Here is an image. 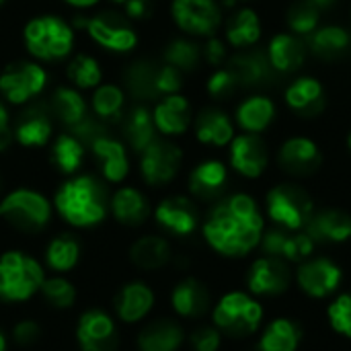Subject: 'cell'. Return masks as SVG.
<instances>
[{"mask_svg": "<svg viewBox=\"0 0 351 351\" xmlns=\"http://www.w3.org/2000/svg\"><path fill=\"white\" fill-rule=\"evenodd\" d=\"M0 351H8V337L2 329H0Z\"/></svg>", "mask_w": 351, "mask_h": 351, "instance_id": "56", "label": "cell"}, {"mask_svg": "<svg viewBox=\"0 0 351 351\" xmlns=\"http://www.w3.org/2000/svg\"><path fill=\"white\" fill-rule=\"evenodd\" d=\"M269 165V152L259 134H241L230 142V167L247 177L259 179Z\"/></svg>", "mask_w": 351, "mask_h": 351, "instance_id": "21", "label": "cell"}, {"mask_svg": "<svg viewBox=\"0 0 351 351\" xmlns=\"http://www.w3.org/2000/svg\"><path fill=\"white\" fill-rule=\"evenodd\" d=\"M47 82V72L35 62H14L0 74V93L12 105H25L37 97Z\"/></svg>", "mask_w": 351, "mask_h": 351, "instance_id": "12", "label": "cell"}, {"mask_svg": "<svg viewBox=\"0 0 351 351\" xmlns=\"http://www.w3.org/2000/svg\"><path fill=\"white\" fill-rule=\"evenodd\" d=\"M113 2H115V4H125L128 0H113Z\"/></svg>", "mask_w": 351, "mask_h": 351, "instance_id": "58", "label": "cell"}, {"mask_svg": "<svg viewBox=\"0 0 351 351\" xmlns=\"http://www.w3.org/2000/svg\"><path fill=\"white\" fill-rule=\"evenodd\" d=\"M49 111L56 119H60L70 130L88 117L82 95L76 88H68V86H58L53 90L51 101H49Z\"/></svg>", "mask_w": 351, "mask_h": 351, "instance_id": "40", "label": "cell"}, {"mask_svg": "<svg viewBox=\"0 0 351 351\" xmlns=\"http://www.w3.org/2000/svg\"><path fill=\"white\" fill-rule=\"evenodd\" d=\"M156 294L150 284L142 280L125 282L113 296V315L123 325H140L154 311Z\"/></svg>", "mask_w": 351, "mask_h": 351, "instance_id": "15", "label": "cell"}, {"mask_svg": "<svg viewBox=\"0 0 351 351\" xmlns=\"http://www.w3.org/2000/svg\"><path fill=\"white\" fill-rule=\"evenodd\" d=\"M327 321L331 329L351 341V292H343L327 306Z\"/></svg>", "mask_w": 351, "mask_h": 351, "instance_id": "47", "label": "cell"}, {"mask_svg": "<svg viewBox=\"0 0 351 351\" xmlns=\"http://www.w3.org/2000/svg\"><path fill=\"white\" fill-rule=\"evenodd\" d=\"M123 8H125L128 19L140 21V19H146V14L150 12V0H128Z\"/></svg>", "mask_w": 351, "mask_h": 351, "instance_id": "53", "label": "cell"}, {"mask_svg": "<svg viewBox=\"0 0 351 351\" xmlns=\"http://www.w3.org/2000/svg\"><path fill=\"white\" fill-rule=\"evenodd\" d=\"M14 140V130L10 125V115L4 107V103L0 101V152H4Z\"/></svg>", "mask_w": 351, "mask_h": 351, "instance_id": "52", "label": "cell"}, {"mask_svg": "<svg viewBox=\"0 0 351 351\" xmlns=\"http://www.w3.org/2000/svg\"><path fill=\"white\" fill-rule=\"evenodd\" d=\"M2 2H4V0H0V4H2Z\"/></svg>", "mask_w": 351, "mask_h": 351, "instance_id": "61", "label": "cell"}, {"mask_svg": "<svg viewBox=\"0 0 351 351\" xmlns=\"http://www.w3.org/2000/svg\"><path fill=\"white\" fill-rule=\"evenodd\" d=\"M202 60H206L210 66H222L228 60L226 43L218 37H208V41L202 45Z\"/></svg>", "mask_w": 351, "mask_h": 351, "instance_id": "51", "label": "cell"}, {"mask_svg": "<svg viewBox=\"0 0 351 351\" xmlns=\"http://www.w3.org/2000/svg\"><path fill=\"white\" fill-rule=\"evenodd\" d=\"M350 53H351V47H350Z\"/></svg>", "mask_w": 351, "mask_h": 351, "instance_id": "62", "label": "cell"}, {"mask_svg": "<svg viewBox=\"0 0 351 351\" xmlns=\"http://www.w3.org/2000/svg\"><path fill=\"white\" fill-rule=\"evenodd\" d=\"M183 162V152L169 140H154L140 152V173L150 187L169 185Z\"/></svg>", "mask_w": 351, "mask_h": 351, "instance_id": "10", "label": "cell"}, {"mask_svg": "<svg viewBox=\"0 0 351 351\" xmlns=\"http://www.w3.org/2000/svg\"><path fill=\"white\" fill-rule=\"evenodd\" d=\"M123 103H125V95L115 84H99L93 93V99H90L95 115L103 121L121 117Z\"/></svg>", "mask_w": 351, "mask_h": 351, "instance_id": "44", "label": "cell"}, {"mask_svg": "<svg viewBox=\"0 0 351 351\" xmlns=\"http://www.w3.org/2000/svg\"><path fill=\"white\" fill-rule=\"evenodd\" d=\"M189 193L202 202L218 199L228 185V169L222 160L210 158L199 162L189 175Z\"/></svg>", "mask_w": 351, "mask_h": 351, "instance_id": "27", "label": "cell"}, {"mask_svg": "<svg viewBox=\"0 0 351 351\" xmlns=\"http://www.w3.org/2000/svg\"><path fill=\"white\" fill-rule=\"evenodd\" d=\"M195 138L208 146H226L234 138V123L226 111L208 107L195 119Z\"/></svg>", "mask_w": 351, "mask_h": 351, "instance_id": "34", "label": "cell"}, {"mask_svg": "<svg viewBox=\"0 0 351 351\" xmlns=\"http://www.w3.org/2000/svg\"><path fill=\"white\" fill-rule=\"evenodd\" d=\"M76 25L86 29L88 37L101 47L117 53H125L136 47V31L117 14H97L90 19H76Z\"/></svg>", "mask_w": 351, "mask_h": 351, "instance_id": "14", "label": "cell"}, {"mask_svg": "<svg viewBox=\"0 0 351 351\" xmlns=\"http://www.w3.org/2000/svg\"><path fill=\"white\" fill-rule=\"evenodd\" d=\"M234 119L247 134H261L276 119V103L267 95H251L237 107Z\"/></svg>", "mask_w": 351, "mask_h": 351, "instance_id": "36", "label": "cell"}, {"mask_svg": "<svg viewBox=\"0 0 351 351\" xmlns=\"http://www.w3.org/2000/svg\"><path fill=\"white\" fill-rule=\"evenodd\" d=\"M286 23L294 35L306 39L308 35H313L321 27V10L311 6L306 0H298L288 8Z\"/></svg>", "mask_w": 351, "mask_h": 351, "instance_id": "45", "label": "cell"}, {"mask_svg": "<svg viewBox=\"0 0 351 351\" xmlns=\"http://www.w3.org/2000/svg\"><path fill=\"white\" fill-rule=\"evenodd\" d=\"M348 148H350V152H351V132H350V136H348Z\"/></svg>", "mask_w": 351, "mask_h": 351, "instance_id": "57", "label": "cell"}, {"mask_svg": "<svg viewBox=\"0 0 351 351\" xmlns=\"http://www.w3.org/2000/svg\"><path fill=\"white\" fill-rule=\"evenodd\" d=\"M189 346L193 351H220L222 348V333L214 325H204L191 331Z\"/></svg>", "mask_w": 351, "mask_h": 351, "instance_id": "50", "label": "cell"}, {"mask_svg": "<svg viewBox=\"0 0 351 351\" xmlns=\"http://www.w3.org/2000/svg\"><path fill=\"white\" fill-rule=\"evenodd\" d=\"M306 53V41L294 33H278L267 43V58L278 74H292L300 70Z\"/></svg>", "mask_w": 351, "mask_h": 351, "instance_id": "28", "label": "cell"}, {"mask_svg": "<svg viewBox=\"0 0 351 351\" xmlns=\"http://www.w3.org/2000/svg\"><path fill=\"white\" fill-rule=\"evenodd\" d=\"M228 68L234 72L239 86L245 88H265L269 84H274L278 72L271 66L267 51L261 49H241L237 56H232L228 60Z\"/></svg>", "mask_w": 351, "mask_h": 351, "instance_id": "19", "label": "cell"}, {"mask_svg": "<svg viewBox=\"0 0 351 351\" xmlns=\"http://www.w3.org/2000/svg\"><path fill=\"white\" fill-rule=\"evenodd\" d=\"M130 263L140 271H160L173 259L171 243L160 234H142L128 249Z\"/></svg>", "mask_w": 351, "mask_h": 351, "instance_id": "25", "label": "cell"}, {"mask_svg": "<svg viewBox=\"0 0 351 351\" xmlns=\"http://www.w3.org/2000/svg\"><path fill=\"white\" fill-rule=\"evenodd\" d=\"M265 222L257 202L247 193H234L220 199L202 224L204 241L222 257H247L259 247Z\"/></svg>", "mask_w": 351, "mask_h": 351, "instance_id": "1", "label": "cell"}, {"mask_svg": "<svg viewBox=\"0 0 351 351\" xmlns=\"http://www.w3.org/2000/svg\"><path fill=\"white\" fill-rule=\"evenodd\" d=\"M53 208L72 228H93L107 218L109 197L99 179L76 175L60 185L53 195Z\"/></svg>", "mask_w": 351, "mask_h": 351, "instance_id": "2", "label": "cell"}, {"mask_svg": "<svg viewBox=\"0 0 351 351\" xmlns=\"http://www.w3.org/2000/svg\"><path fill=\"white\" fill-rule=\"evenodd\" d=\"M84 158V144L72 136V134H62L56 138L51 146V162L56 169L64 175H74Z\"/></svg>", "mask_w": 351, "mask_h": 351, "instance_id": "42", "label": "cell"}, {"mask_svg": "<svg viewBox=\"0 0 351 351\" xmlns=\"http://www.w3.org/2000/svg\"><path fill=\"white\" fill-rule=\"evenodd\" d=\"M74 339L78 351H117V321L111 313L103 308H86L76 321Z\"/></svg>", "mask_w": 351, "mask_h": 351, "instance_id": "9", "label": "cell"}, {"mask_svg": "<svg viewBox=\"0 0 351 351\" xmlns=\"http://www.w3.org/2000/svg\"><path fill=\"white\" fill-rule=\"evenodd\" d=\"M302 341V327L294 319H274L261 333L259 351H298Z\"/></svg>", "mask_w": 351, "mask_h": 351, "instance_id": "38", "label": "cell"}, {"mask_svg": "<svg viewBox=\"0 0 351 351\" xmlns=\"http://www.w3.org/2000/svg\"><path fill=\"white\" fill-rule=\"evenodd\" d=\"M206 88H208V95L214 97V99H226L230 95H234L241 86H239V80L234 76V72L230 68H216L208 82H206Z\"/></svg>", "mask_w": 351, "mask_h": 351, "instance_id": "48", "label": "cell"}, {"mask_svg": "<svg viewBox=\"0 0 351 351\" xmlns=\"http://www.w3.org/2000/svg\"><path fill=\"white\" fill-rule=\"evenodd\" d=\"M88 148L93 150L95 158L101 162V173L105 177V181L109 183H121L128 173H130V158H128V150L123 146V142L115 140L109 136V132L97 136Z\"/></svg>", "mask_w": 351, "mask_h": 351, "instance_id": "26", "label": "cell"}, {"mask_svg": "<svg viewBox=\"0 0 351 351\" xmlns=\"http://www.w3.org/2000/svg\"><path fill=\"white\" fill-rule=\"evenodd\" d=\"M263 255L278 257L286 263H302L313 257L317 243L311 239L306 230H286V228H271L265 230L259 243Z\"/></svg>", "mask_w": 351, "mask_h": 351, "instance_id": "16", "label": "cell"}, {"mask_svg": "<svg viewBox=\"0 0 351 351\" xmlns=\"http://www.w3.org/2000/svg\"><path fill=\"white\" fill-rule=\"evenodd\" d=\"M202 62V47L191 41V39H173L165 47V64L181 70V72H191L199 66Z\"/></svg>", "mask_w": 351, "mask_h": 351, "instance_id": "43", "label": "cell"}, {"mask_svg": "<svg viewBox=\"0 0 351 351\" xmlns=\"http://www.w3.org/2000/svg\"><path fill=\"white\" fill-rule=\"evenodd\" d=\"M154 125L165 136H183L191 125V105L183 95L162 97L152 111Z\"/></svg>", "mask_w": 351, "mask_h": 351, "instance_id": "30", "label": "cell"}, {"mask_svg": "<svg viewBox=\"0 0 351 351\" xmlns=\"http://www.w3.org/2000/svg\"><path fill=\"white\" fill-rule=\"evenodd\" d=\"M0 218L21 232H39L51 220V204L43 193L21 187L0 199Z\"/></svg>", "mask_w": 351, "mask_h": 351, "instance_id": "8", "label": "cell"}, {"mask_svg": "<svg viewBox=\"0 0 351 351\" xmlns=\"http://www.w3.org/2000/svg\"><path fill=\"white\" fill-rule=\"evenodd\" d=\"M64 2L74 6V8H90V6L99 4V0H64Z\"/></svg>", "mask_w": 351, "mask_h": 351, "instance_id": "55", "label": "cell"}, {"mask_svg": "<svg viewBox=\"0 0 351 351\" xmlns=\"http://www.w3.org/2000/svg\"><path fill=\"white\" fill-rule=\"evenodd\" d=\"M121 130H123V138H125L128 146H130L132 150H136L138 154H140L150 142L156 140V136H154L156 125H154L152 113H150L144 105H134L132 109H128V111L123 113Z\"/></svg>", "mask_w": 351, "mask_h": 351, "instance_id": "37", "label": "cell"}, {"mask_svg": "<svg viewBox=\"0 0 351 351\" xmlns=\"http://www.w3.org/2000/svg\"><path fill=\"white\" fill-rule=\"evenodd\" d=\"M263 321V306L253 294L232 290L226 292L212 308L214 327L232 339H245L253 335Z\"/></svg>", "mask_w": 351, "mask_h": 351, "instance_id": "4", "label": "cell"}, {"mask_svg": "<svg viewBox=\"0 0 351 351\" xmlns=\"http://www.w3.org/2000/svg\"><path fill=\"white\" fill-rule=\"evenodd\" d=\"M286 105L300 117H315L325 107V88L315 76L296 78L284 93Z\"/></svg>", "mask_w": 351, "mask_h": 351, "instance_id": "29", "label": "cell"}, {"mask_svg": "<svg viewBox=\"0 0 351 351\" xmlns=\"http://www.w3.org/2000/svg\"><path fill=\"white\" fill-rule=\"evenodd\" d=\"M317 245H341L351 239V214L346 210L327 208L315 212L304 228Z\"/></svg>", "mask_w": 351, "mask_h": 351, "instance_id": "24", "label": "cell"}, {"mask_svg": "<svg viewBox=\"0 0 351 351\" xmlns=\"http://www.w3.org/2000/svg\"><path fill=\"white\" fill-rule=\"evenodd\" d=\"M39 296L43 298V302L53 308V311H68L76 304L78 300V290L76 286L60 274H51L45 276L41 288H39Z\"/></svg>", "mask_w": 351, "mask_h": 351, "instance_id": "41", "label": "cell"}, {"mask_svg": "<svg viewBox=\"0 0 351 351\" xmlns=\"http://www.w3.org/2000/svg\"><path fill=\"white\" fill-rule=\"evenodd\" d=\"M228 2H245V0H228Z\"/></svg>", "mask_w": 351, "mask_h": 351, "instance_id": "59", "label": "cell"}, {"mask_svg": "<svg viewBox=\"0 0 351 351\" xmlns=\"http://www.w3.org/2000/svg\"><path fill=\"white\" fill-rule=\"evenodd\" d=\"M292 282V274L286 261L263 255L255 259L247 271V288L253 296H282Z\"/></svg>", "mask_w": 351, "mask_h": 351, "instance_id": "17", "label": "cell"}, {"mask_svg": "<svg viewBox=\"0 0 351 351\" xmlns=\"http://www.w3.org/2000/svg\"><path fill=\"white\" fill-rule=\"evenodd\" d=\"M261 19L253 8H239L226 23V41L237 49L253 47L261 39Z\"/></svg>", "mask_w": 351, "mask_h": 351, "instance_id": "39", "label": "cell"}, {"mask_svg": "<svg viewBox=\"0 0 351 351\" xmlns=\"http://www.w3.org/2000/svg\"><path fill=\"white\" fill-rule=\"evenodd\" d=\"M185 331L175 319H154L142 325L136 335L138 351H179L185 343Z\"/></svg>", "mask_w": 351, "mask_h": 351, "instance_id": "22", "label": "cell"}, {"mask_svg": "<svg viewBox=\"0 0 351 351\" xmlns=\"http://www.w3.org/2000/svg\"><path fill=\"white\" fill-rule=\"evenodd\" d=\"M80 257H82V245H80L78 237L72 232H62V234H56L45 245L43 265H45V269H49L53 274L66 276L78 267Z\"/></svg>", "mask_w": 351, "mask_h": 351, "instance_id": "33", "label": "cell"}, {"mask_svg": "<svg viewBox=\"0 0 351 351\" xmlns=\"http://www.w3.org/2000/svg\"><path fill=\"white\" fill-rule=\"evenodd\" d=\"M125 88L138 101H156L177 95L183 86V72L152 60H136L123 72Z\"/></svg>", "mask_w": 351, "mask_h": 351, "instance_id": "5", "label": "cell"}, {"mask_svg": "<svg viewBox=\"0 0 351 351\" xmlns=\"http://www.w3.org/2000/svg\"><path fill=\"white\" fill-rule=\"evenodd\" d=\"M51 111L43 105H31L25 109L14 125V138L21 146H45L51 138Z\"/></svg>", "mask_w": 351, "mask_h": 351, "instance_id": "32", "label": "cell"}, {"mask_svg": "<svg viewBox=\"0 0 351 351\" xmlns=\"http://www.w3.org/2000/svg\"><path fill=\"white\" fill-rule=\"evenodd\" d=\"M0 189H2V181H0Z\"/></svg>", "mask_w": 351, "mask_h": 351, "instance_id": "60", "label": "cell"}, {"mask_svg": "<svg viewBox=\"0 0 351 351\" xmlns=\"http://www.w3.org/2000/svg\"><path fill=\"white\" fill-rule=\"evenodd\" d=\"M278 162L282 171H286L292 177H308L321 169L323 154L315 140L304 136H294L282 144L278 152Z\"/></svg>", "mask_w": 351, "mask_h": 351, "instance_id": "20", "label": "cell"}, {"mask_svg": "<svg viewBox=\"0 0 351 351\" xmlns=\"http://www.w3.org/2000/svg\"><path fill=\"white\" fill-rule=\"evenodd\" d=\"M154 220L173 237H191L199 226V212L193 199L185 195H171L156 206Z\"/></svg>", "mask_w": 351, "mask_h": 351, "instance_id": "18", "label": "cell"}, {"mask_svg": "<svg viewBox=\"0 0 351 351\" xmlns=\"http://www.w3.org/2000/svg\"><path fill=\"white\" fill-rule=\"evenodd\" d=\"M265 212L271 222L286 230H304L315 214L311 193L296 183H280L265 197Z\"/></svg>", "mask_w": 351, "mask_h": 351, "instance_id": "7", "label": "cell"}, {"mask_svg": "<svg viewBox=\"0 0 351 351\" xmlns=\"http://www.w3.org/2000/svg\"><path fill=\"white\" fill-rule=\"evenodd\" d=\"M306 47L321 60H337L351 47V33L341 25H321L306 37Z\"/></svg>", "mask_w": 351, "mask_h": 351, "instance_id": "35", "label": "cell"}, {"mask_svg": "<svg viewBox=\"0 0 351 351\" xmlns=\"http://www.w3.org/2000/svg\"><path fill=\"white\" fill-rule=\"evenodd\" d=\"M173 21L195 37H212L222 25V10L216 0H173Z\"/></svg>", "mask_w": 351, "mask_h": 351, "instance_id": "13", "label": "cell"}, {"mask_svg": "<svg viewBox=\"0 0 351 351\" xmlns=\"http://www.w3.org/2000/svg\"><path fill=\"white\" fill-rule=\"evenodd\" d=\"M210 306V290L197 278H183L171 290V308L179 319H202Z\"/></svg>", "mask_w": 351, "mask_h": 351, "instance_id": "23", "label": "cell"}, {"mask_svg": "<svg viewBox=\"0 0 351 351\" xmlns=\"http://www.w3.org/2000/svg\"><path fill=\"white\" fill-rule=\"evenodd\" d=\"M45 265L33 255L10 249L0 255V302L21 304L39 294Z\"/></svg>", "mask_w": 351, "mask_h": 351, "instance_id": "3", "label": "cell"}, {"mask_svg": "<svg viewBox=\"0 0 351 351\" xmlns=\"http://www.w3.org/2000/svg\"><path fill=\"white\" fill-rule=\"evenodd\" d=\"M41 335H43L41 325L35 319H21L10 329V337L19 348H31V346L39 343Z\"/></svg>", "mask_w": 351, "mask_h": 351, "instance_id": "49", "label": "cell"}, {"mask_svg": "<svg viewBox=\"0 0 351 351\" xmlns=\"http://www.w3.org/2000/svg\"><path fill=\"white\" fill-rule=\"evenodd\" d=\"M66 74L70 78V82L76 86V88H97L99 82H101V66L95 58L86 56V53H80L76 56L68 68H66Z\"/></svg>", "mask_w": 351, "mask_h": 351, "instance_id": "46", "label": "cell"}, {"mask_svg": "<svg viewBox=\"0 0 351 351\" xmlns=\"http://www.w3.org/2000/svg\"><path fill=\"white\" fill-rule=\"evenodd\" d=\"M306 2H308L311 6H315L317 10H321V12H323V10H329V8H333V6H335L339 0H306Z\"/></svg>", "mask_w": 351, "mask_h": 351, "instance_id": "54", "label": "cell"}, {"mask_svg": "<svg viewBox=\"0 0 351 351\" xmlns=\"http://www.w3.org/2000/svg\"><path fill=\"white\" fill-rule=\"evenodd\" d=\"M23 37L29 53L43 62H56L66 58L74 45L72 27L56 14H43L29 21L25 25Z\"/></svg>", "mask_w": 351, "mask_h": 351, "instance_id": "6", "label": "cell"}, {"mask_svg": "<svg viewBox=\"0 0 351 351\" xmlns=\"http://www.w3.org/2000/svg\"><path fill=\"white\" fill-rule=\"evenodd\" d=\"M109 212L121 226H142L150 216L148 197L136 187H119L109 197Z\"/></svg>", "mask_w": 351, "mask_h": 351, "instance_id": "31", "label": "cell"}, {"mask_svg": "<svg viewBox=\"0 0 351 351\" xmlns=\"http://www.w3.org/2000/svg\"><path fill=\"white\" fill-rule=\"evenodd\" d=\"M343 282V269L329 257H308L298 263L296 284L302 294L315 300L333 296Z\"/></svg>", "mask_w": 351, "mask_h": 351, "instance_id": "11", "label": "cell"}]
</instances>
